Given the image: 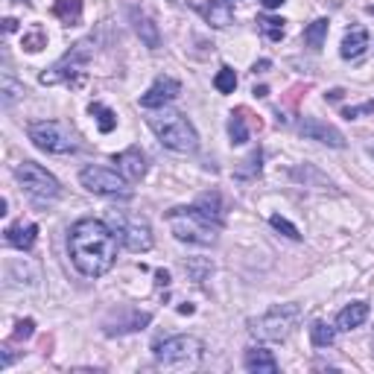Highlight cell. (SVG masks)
<instances>
[{
	"label": "cell",
	"instance_id": "1",
	"mask_svg": "<svg viewBox=\"0 0 374 374\" xmlns=\"http://www.w3.org/2000/svg\"><path fill=\"white\" fill-rule=\"evenodd\" d=\"M68 252L73 266L85 278H103L115 266L117 257V234L103 220H79L68 234Z\"/></svg>",
	"mask_w": 374,
	"mask_h": 374
},
{
	"label": "cell",
	"instance_id": "2",
	"mask_svg": "<svg viewBox=\"0 0 374 374\" xmlns=\"http://www.w3.org/2000/svg\"><path fill=\"white\" fill-rule=\"evenodd\" d=\"M150 129L158 135V141L167 146V150L178 152V155H187V152H196L199 146V135L193 123L182 115V111H173V108H158L152 117H146Z\"/></svg>",
	"mask_w": 374,
	"mask_h": 374
},
{
	"label": "cell",
	"instance_id": "3",
	"mask_svg": "<svg viewBox=\"0 0 374 374\" xmlns=\"http://www.w3.org/2000/svg\"><path fill=\"white\" fill-rule=\"evenodd\" d=\"M167 225L175 240L193 243V246H214L217 243V222H210L196 205L190 208H173L167 214Z\"/></svg>",
	"mask_w": 374,
	"mask_h": 374
},
{
	"label": "cell",
	"instance_id": "4",
	"mask_svg": "<svg viewBox=\"0 0 374 374\" xmlns=\"http://www.w3.org/2000/svg\"><path fill=\"white\" fill-rule=\"evenodd\" d=\"M205 357V345L196 336H170L155 345V360L161 368L170 371H193Z\"/></svg>",
	"mask_w": 374,
	"mask_h": 374
},
{
	"label": "cell",
	"instance_id": "5",
	"mask_svg": "<svg viewBox=\"0 0 374 374\" xmlns=\"http://www.w3.org/2000/svg\"><path fill=\"white\" fill-rule=\"evenodd\" d=\"M15 178H18L21 190L27 193L36 208H50L62 196V185L41 164H36V161H24V164L15 170Z\"/></svg>",
	"mask_w": 374,
	"mask_h": 374
},
{
	"label": "cell",
	"instance_id": "6",
	"mask_svg": "<svg viewBox=\"0 0 374 374\" xmlns=\"http://www.w3.org/2000/svg\"><path fill=\"white\" fill-rule=\"evenodd\" d=\"M111 231L129 252H150L152 249V229L146 217L135 214V210H111L108 214Z\"/></svg>",
	"mask_w": 374,
	"mask_h": 374
},
{
	"label": "cell",
	"instance_id": "7",
	"mask_svg": "<svg viewBox=\"0 0 374 374\" xmlns=\"http://www.w3.org/2000/svg\"><path fill=\"white\" fill-rule=\"evenodd\" d=\"M29 141L38 146V150L50 152V155H71L79 150V138L71 132L64 123L59 120H38V123H29L27 129Z\"/></svg>",
	"mask_w": 374,
	"mask_h": 374
},
{
	"label": "cell",
	"instance_id": "8",
	"mask_svg": "<svg viewBox=\"0 0 374 374\" xmlns=\"http://www.w3.org/2000/svg\"><path fill=\"white\" fill-rule=\"evenodd\" d=\"M299 319H301L299 304H278V307H272L269 313L252 322V333L257 339H264V343H281V339H287L292 333Z\"/></svg>",
	"mask_w": 374,
	"mask_h": 374
},
{
	"label": "cell",
	"instance_id": "9",
	"mask_svg": "<svg viewBox=\"0 0 374 374\" xmlns=\"http://www.w3.org/2000/svg\"><path fill=\"white\" fill-rule=\"evenodd\" d=\"M94 56V38H85V41H79L73 44L68 53H64L53 68H47L41 73V85H59V82H71L73 76L82 73V68L91 62Z\"/></svg>",
	"mask_w": 374,
	"mask_h": 374
},
{
	"label": "cell",
	"instance_id": "10",
	"mask_svg": "<svg viewBox=\"0 0 374 374\" xmlns=\"http://www.w3.org/2000/svg\"><path fill=\"white\" fill-rule=\"evenodd\" d=\"M79 182H82V187H88L91 193H96V196H129V182L115 173L108 167H85L82 173H79Z\"/></svg>",
	"mask_w": 374,
	"mask_h": 374
},
{
	"label": "cell",
	"instance_id": "11",
	"mask_svg": "<svg viewBox=\"0 0 374 374\" xmlns=\"http://www.w3.org/2000/svg\"><path fill=\"white\" fill-rule=\"evenodd\" d=\"M150 322H152V313H146V310H135V307H117V310L103 322V328H106V333H108V336H120V333H135V331H143Z\"/></svg>",
	"mask_w": 374,
	"mask_h": 374
},
{
	"label": "cell",
	"instance_id": "12",
	"mask_svg": "<svg viewBox=\"0 0 374 374\" xmlns=\"http://www.w3.org/2000/svg\"><path fill=\"white\" fill-rule=\"evenodd\" d=\"M299 135H301V138H307V141L328 143V146H333V150H343V146H345L343 132H339L336 126L319 120V117H304V120L299 123Z\"/></svg>",
	"mask_w": 374,
	"mask_h": 374
},
{
	"label": "cell",
	"instance_id": "13",
	"mask_svg": "<svg viewBox=\"0 0 374 374\" xmlns=\"http://www.w3.org/2000/svg\"><path fill=\"white\" fill-rule=\"evenodd\" d=\"M182 94V82L178 79H173V76H158L155 82L150 85V91H146L143 96H141V106L143 108H164L167 103H173L175 96Z\"/></svg>",
	"mask_w": 374,
	"mask_h": 374
},
{
	"label": "cell",
	"instance_id": "14",
	"mask_svg": "<svg viewBox=\"0 0 374 374\" xmlns=\"http://www.w3.org/2000/svg\"><path fill=\"white\" fill-rule=\"evenodd\" d=\"M115 164H117V173L126 178L129 185L141 182V178L146 175V158H143V152L138 150V146H129L126 152L115 155Z\"/></svg>",
	"mask_w": 374,
	"mask_h": 374
},
{
	"label": "cell",
	"instance_id": "15",
	"mask_svg": "<svg viewBox=\"0 0 374 374\" xmlns=\"http://www.w3.org/2000/svg\"><path fill=\"white\" fill-rule=\"evenodd\" d=\"M199 12H202V18H205L210 27H217V29L231 27V21H234V6H231V0H208L205 6H199Z\"/></svg>",
	"mask_w": 374,
	"mask_h": 374
},
{
	"label": "cell",
	"instance_id": "16",
	"mask_svg": "<svg viewBox=\"0 0 374 374\" xmlns=\"http://www.w3.org/2000/svg\"><path fill=\"white\" fill-rule=\"evenodd\" d=\"M38 240V225L36 222H18V225H9L6 229V243L12 249H21V252H29L32 246H36Z\"/></svg>",
	"mask_w": 374,
	"mask_h": 374
},
{
	"label": "cell",
	"instance_id": "17",
	"mask_svg": "<svg viewBox=\"0 0 374 374\" xmlns=\"http://www.w3.org/2000/svg\"><path fill=\"white\" fill-rule=\"evenodd\" d=\"M243 366L252 374H275L278 371V360H275L272 351H266V348H249L246 357H243Z\"/></svg>",
	"mask_w": 374,
	"mask_h": 374
},
{
	"label": "cell",
	"instance_id": "18",
	"mask_svg": "<svg viewBox=\"0 0 374 374\" xmlns=\"http://www.w3.org/2000/svg\"><path fill=\"white\" fill-rule=\"evenodd\" d=\"M366 319H368V304L366 301H354L336 316V324H339V331H354V328H360Z\"/></svg>",
	"mask_w": 374,
	"mask_h": 374
},
{
	"label": "cell",
	"instance_id": "19",
	"mask_svg": "<svg viewBox=\"0 0 374 374\" xmlns=\"http://www.w3.org/2000/svg\"><path fill=\"white\" fill-rule=\"evenodd\" d=\"M366 47H368V32L363 27H354L348 36L343 38V59H357V56H363L366 53Z\"/></svg>",
	"mask_w": 374,
	"mask_h": 374
},
{
	"label": "cell",
	"instance_id": "20",
	"mask_svg": "<svg viewBox=\"0 0 374 374\" xmlns=\"http://www.w3.org/2000/svg\"><path fill=\"white\" fill-rule=\"evenodd\" d=\"M132 21H135V29H138V36L143 38V44L150 47V50H155V47H161V36H158V27L152 24V18H146L143 12L132 9Z\"/></svg>",
	"mask_w": 374,
	"mask_h": 374
},
{
	"label": "cell",
	"instance_id": "21",
	"mask_svg": "<svg viewBox=\"0 0 374 374\" xmlns=\"http://www.w3.org/2000/svg\"><path fill=\"white\" fill-rule=\"evenodd\" d=\"M53 15L62 24H68V27L79 24V21H82V0H56Z\"/></svg>",
	"mask_w": 374,
	"mask_h": 374
},
{
	"label": "cell",
	"instance_id": "22",
	"mask_svg": "<svg viewBox=\"0 0 374 374\" xmlns=\"http://www.w3.org/2000/svg\"><path fill=\"white\" fill-rule=\"evenodd\" d=\"M328 29H331V21L328 18H316L310 27L304 29V44L310 47V50H322L324 38H328Z\"/></svg>",
	"mask_w": 374,
	"mask_h": 374
},
{
	"label": "cell",
	"instance_id": "23",
	"mask_svg": "<svg viewBox=\"0 0 374 374\" xmlns=\"http://www.w3.org/2000/svg\"><path fill=\"white\" fill-rule=\"evenodd\" d=\"M196 208L202 210V214L210 220L222 225V208H220V193H202V196L196 199Z\"/></svg>",
	"mask_w": 374,
	"mask_h": 374
},
{
	"label": "cell",
	"instance_id": "24",
	"mask_svg": "<svg viewBox=\"0 0 374 374\" xmlns=\"http://www.w3.org/2000/svg\"><path fill=\"white\" fill-rule=\"evenodd\" d=\"M310 343L316 348H331L336 343V331L331 328L328 322H313L310 324Z\"/></svg>",
	"mask_w": 374,
	"mask_h": 374
},
{
	"label": "cell",
	"instance_id": "25",
	"mask_svg": "<svg viewBox=\"0 0 374 374\" xmlns=\"http://www.w3.org/2000/svg\"><path fill=\"white\" fill-rule=\"evenodd\" d=\"M91 115L96 117V126H100L103 135H108V132H115V129H117V115H115L111 108H106V106H100V103H94V106H91Z\"/></svg>",
	"mask_w": 374,
	"mask_h": 374
},
{
	"label": "cell",
	"instance_id": "26",
	"mask_svg": "<svg viewBox=\"0 0 374 374\" xmlns=\"http://www.w3.org/2000/svg\"><path fill=\"white\" fill-rule=\"evenodd\" d=\"M229 138L234 146H243L249 141V126H246V117H243V111H237V115L229 117Z\"/></svg>",
	"mask_w": 374,
	"mask_h": 374
},
{
	"label": "cell",
	"instance_id": "27",
	"mask_svg": "<svg viewBox=\"0 0 374 374\" xmlns=\"http://www.w3.org/2000/svg\"><path fill=\"white\" fill-rule=\"evenodd\" d=\"M257 27L269 41L284 38V18H272V15H266V18H257Z\"/></svg>",
	"mask_w": 374,
	"mask_h": 374
},
{
	"label": "cell",
	"instance_id": "28",
	"mask_svg": "<svg viewBox=\"0 0 374 374\" xmlns=\"http://www.w3.org/2000/svg\"><path fill=\"white\" fill-rule=\"evenodd\" d=\"M44 47H47V32L41 27H32L29 32H24V50L38 53V50H44Z\"/></svg>",
	"mask_w": 374,
	"mask_h": 374
},
{
	"label": "cell",
	"instance_id": "29",
	"mask_svg": "<svg viewBox=\"0 0 374 374\" xmlns=\"http://www.w3.org/2000/svg\"><path fill=\"white\" fill-rule=\"evenodd\" d=\"M214 88H217L220 94H234V88H237V73H234L231 68H220V73L214 76Z\"/></svg>",
	"mask_w": 374,
	"mask_h": 374
},
{
	"label": "cell",
	"instance_id": "30",
	"mask_svg": "<svg viewBox=\"0 0 374 374\" xmlns=\"http://www.w3.org/2000/svg\"><path fill=\"white\" fill-rule=\"evenodd\" d=\"M0 94H3V106H12L24 94V85H18L15 82V76L9 71H3V88H0Z\"/></svg>",
	"mask_w": 374,
	"mask_h": 374
},
{
	"label": "cell",
	"instance_id": "31",
	"mask_svg": "<svg viewBox=\"0 0 374 374\" xmlns=\"http://www.w3.org/2000/svg\"><path fill=\"white\" fill-rule=\"evenodd\" d=\"M269 225H272L275 231H281L284 237H289V240H301V231L296 229V225H292L289 220H284V217H278V214L269 217Z\"/></svg>",
	"mask_w": 374,
	"mask_h": 374
},
{
	"label": "cell",
	"instance_id": "32",
	"mask_svg": "<svg viewBox=\"0 0 374 374\" xmlns=\"http://www.w3.org/2000/svg\"><path fill=\"white\" fill-rule=\"evenodd\" d=\"M260 161H264V152L254 150L246 161H243L246 167H240V170H237V178H252V175H257V173H260Z\"/></svg>",
	"mask_w": 374,
	"mask_h": 374
},
{
	"label": "cell",
	"instance_id": "33",
	"mask_svg": "<svg viewBox=\"0 0 374 374\" xmlns=\"http://www.w3.org/2000/svg\"><path fill=\"white\" fill-rule=\"evenodd\" d=\"M360 115H374V100H368V103H363V106H348V108H343V117H345V120H357Z\"/></svg>",
	"mask_w": 374,
	"mask_h": 374
},
{
	"label": "cell",
	"instance_id": "34",
	"mask_svg": "<svg viewBox=\"0 0 374 374\" xmlns=\"http://www.w3.org/2000/svg\"><path fill=\"white\" fill-rule=\"evenodd\" d=\"M32 331H36V322H32V319H21L18 324H15L12 339H18V343H21V339H29L32 336Z\"/></svg>",
	"mask_w": 374,
	"mask_h": 374
},
{
	"label": "cell",
	"instance_id": "35",
	"mask_svg": "<svg viewBox=\"0 0 374 374\" xmlns=\"http://www.w3.org/2000/svg\"><path fill=\"white\" fill-rule=\"evenodd\" d=\"M155 284H158V287H167V284H170V275H167L164 269H158V272H155Z\"/></svg>",
	"mask_w": 374,
	"mask_h": 374
},
{
	"label": "cell",
	"instance_id": "36",
	"mask_svg": "<svg viewBox=\"0 0 374 374\" xmlns=\"http://www.w3.org/2000/svg\"><path fill=\"white\" fill-rule=\"evenodd\" d=\"M260 3H264L266 9H281V6L287 3V0H260Z\"/></svg>",
	"mask_w": 374,
	"mask_h": 374
},
{
	"label": "cell",
	"instance_id": "37",
	"mask_svg": "<svg viewBox=\"0 0 374 374\" xmlns=\"http://www.w3.org/2000/svg\"><path fill=\"white\" fill-rule=\"evenodd\" d=\"M3 29H6V32H15V29H18V21H15V18H6V21H3Z\"/></svg>",
	"mask_w": 374,
	"mask_h": 374
},
{
	"label": "cell",
	"instance_id": "38",
	"mask_svg": "<svg viewBox=\"0 0 374 374\" xmlns=\"http://www.w3.org/2000/svg\"><path fill=\"white\" fill-rule=\"evenodd\" d=\"M12 3H32V0H12Z\"/></svg>",
	"mask_w": 374,
	"mask_h": 374
},
{
	"label": "cell",
	"instance_id": "39",
	"mask_svg": "<svg viewBox=\"0 0 374 374\" xmlns=\"http://www.w3.org/2000/svg\"><path fill=\"white\" fill-rule=\"evenodd\" d=\"M368 155H371V158H374V146H368Z\"/></svg>",
	"mask_w": 374,
	"mask_h": 374
}]
</instances>
